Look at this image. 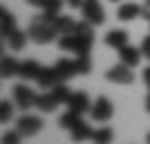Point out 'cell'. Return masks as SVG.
Here are the masks:
<instances>
[{
	"label": "cell",
	"instance_id": "20",
	"mask_svg": "<svg viewBox=\"0 0 150 144\" xmlns=\"http://www.w3.org/2000/svg\"><path fill=\"white\" fill-rule=\"evenodd\" d=\"M27 32H20V29H16L13 34H9V36L5 38L7 43H9V47H11L13 52H20L23 47H25V43H27Z\"/></svg>",
	"mask_w": 150,
	"mask_h": 144
},
{
	"label": "cell",
	"instance_id": "28",
	"mask_svg": "<svg viewBox=\"0 0 150 144\" xmlns=\"http://www.w3.org/2000/svg\"><path fill=\"white\" fill-rule=\"evenodd\" d=\"M141 54H144L146 59H150V36H146L144 43H141Z\"/></svg>",
	"mask_w": 150,
	"mask_h": 144
},
{
	"label": "cell",
	"instance_id": "12",
	"mask_svg": "<svg viewBox=\"0 0 150 144\" xmlns=\"http://www.w3.org/2000/svg\"><path fill=\"white\" fill-rule=\"evenodd\" d=\"M54 27H56L58 36H63V34H74L76 27H79V23H76L72 16H65V14L61 16V14H58L56 20H54Z\"/></svg>",
	"mask_w": 150,
	"mask_h": 144
},
{
	"label": "cell",
	"instance_id": "35",
	"mask_svg": "<svg viewBox=\"0 0 150 144\" xmlns=\"http://www.w3.org/2000/svg\"><path fill=\"white\" fill-rule=\"evenodd\" d=\"M112 2H119V0H112Z\"/></svg>",
	"mask_w": 150,
	"mask_h": 144
},
{
	"label": "cell",
	"instance_id": "6",
	"mask_svg": "<svg viewBox=\"0 0 150 144\" xmlns=\"http://www.w3.org/2000/svg\"><path fill=\"white\" fill-rule=\"evenodd\" d=\"M90 115H92L94 122H108V119H112L114 115V106H112V101L108 99V97H99V99L92 104V108H90Z\"/></svg>",
	"mask_w": 150,
	"mask_h": 144
},
{
	"label": "cell",
	"instance_id": "2",
	"mask_svg": "<svg viewBox=\"0 0 150 144\" xmlns=\"http://www.w3.org/2000/svg\"><path fill=\"white\" fill-rule=\"evenodd\" d=\"M27 36H29V41H34V43L45 45V43H52V41L58 36V32H56V27H54V23H47V20H43L40 16H36V18L31 20V25L27 27Z\"/></svg>",
	"mask_w": 150,
	"mask_h": 144
},
{
	"label": "cell",
	"instance_id": "27",
	"mask_svg": "<svg viewBox=\"0 0 150 144\" xmlns=\"http://www.w3.org/2000/svg\"><path fill=\"white\" fill-rule=\"evenodd\" d=\"M20 138H23V135H20V131L16 128V131H11V133H5L2 142H5V144H18V142H20Z\"/></svg>",
	"mask_w": 150,
	"mask_h": 144
},
{
	"label": "cell",
	"instance_id": "34",
	"mask_svg": "<svg viewBox=\"0 0 150 144\" xmlns=\"http://www.w3.org/2000/svg\"><path fill=\"white\" fill-rule=\"evenodd\" d=\"M148 142H150V133H148Z\"/></svg>",
	"mask_w": 150,
	"mask_h": 144
},
{
	"label": "cell",
	"instance_id": "25",
	"mask_svg": "<svg viewBox=\"0 0 150 144\" xmlns=\"http://www.w3.org/2000/svg\"><path fill=\"white\" fill-rule=\"evenodd\" d=\"M11 117H13L11 104H9V101H2V104H0V122L7 124V122H11Z\"/></svg>",
	"mask_w": 150,
	"mask_h": 144
},
{
	"label": "cell",
	"instance_id": "10",
	"mask_svg": "<svg viewBox=\"0 0 150 144\" xmlns=\"http://www.w3.org/2000/svg\"><path fill=\"white\" fill-rule=\"evenodd\" d=\"M61 106V101L56 99V95L52 92H43V95H38L36 97V108L40 110V113H54L56 108Z\"/></svg>",
	"mask_w": 150,
	"mask_h": 144
},
{
	"label": "cell",
	"instance_id": "13",
	"mask_svg": "<svg viewBox=\"0 0 150 144\" xmlns=\"http://www.w3.org/2000/svg\"><path fill=\"white\" fill-rule=\"evenodd\" d=\"M18 70H20V63L16 61V59L9 57V54H2V59H0V75H2V79L16 77Z\"/></svg>",
	"mask_w": 150,
	"mask_h": 144
},
{
	"label": "cell",
	"instance_id": "26",
	"mask_svg": "<svg viewBox=\"0 0 150 144\" xmlns=\"http://www.w3.org/2000/svg\"><path fill=\"white\" fill-rule=\"evenodd\" d=\"M61 9H63V0H50L43 11L50 14V16H58V14H61Z\"/></svg>",
	"mask_w": 150,
	"mask_h": 144
},
{
	"label": "cell",
	"instance_id": "19",
	"mask_svg": "<svg viewBox=\"0 0 150 144\" xmlns=\"http://www.w3.org/2000/svg\"><path fill=\"white\" fill-rule=\"evenodd\" d=\"M69 135H72V140H74V142H85V140H92L94 131L81 119V122H79L74 128H69Z\"/></svg>",
	"mask_w": 150,
	"mask_h": 144
},
{
	"label": "cell",
	"instance_id": "29",
	"mask_svg": "<svg viewBox=\"0 0 150 144\" xmlns=\"http://www.w3.org/2000/svg\"><path fill=\"white\" fill-rule=\"evenodd\" d=\"M47 2H50V0H27V5L38 7V9H45V7H47Z\"/></svg>",
	"mask_w": 150,
	"mask_h": 144
},
{
	"label": "cell",
	"instance_id": "9",
	"mask_svg": "<svg viewBox=\"0 0 150 144\" xmlns=\"http://www.w3.org/2000/svg\"><path fill=\"white\" fill-rule=\"evenodd\" d=\"M67 108L74 110V113H79V115H83L92 108V101H90L88 92H72V97L67 99Z\"/></svg>",
	"mask_w": 150,
	"mask_h": 144
},
{
	"label": "cell",
	"instance_id": "15",
	"mask_svg": "<svg viewBox=\"0 0 150 144\" xmlns=\"http://www.w3.org/2000/svg\"><path fill=\"white\" fill-rule=\"evenodd\" d=\"M36 83L43 88V90H52V88L58 83V77H56V72H54V68H43L40 75L36 77Z\"/></svg>",
	"mask_w": 150,
	"mask_h": 144
},
{
	"label": "cell",
	"instance_id": "31",
	"mask_svg": "<svg viewBox=\"0 0 150 144\" xmlns=\"http://www.w3.org/2000/svg\"><path fill=\"white\" fill-rule=\"evenodd\" d=\"M72 9H81V5H83V0H65Z\"/></svg>",
	"mask_w": 150,
	"mask_h": 144
},
{
	"label": "cell",
	"instance_id": "7",
	"mask_svg": "<svg viewBox=\"0 0 150 144\" xmlns=\"http://www.w3.org/2000/svg\"><path fill=\"white\" fill-rule=\"evenodd\" d=\"M16 128L20 131L23 138H31V135H36V133L43 128V119L36 117V115H23V117H18V122H16Z\"/></svg>",
	"mask_w": 150,
	"mask_h": 144
},
{
	"label": "cell",
	"instance_id": "22",
	"mask_svg": "<svg viewBox=\"0 0 150 144\" xmlns=\"http://www.w3.org/2000/svg\"><path fill=\"white\" fill-rule=\"evenodd\" d=\"M112 138H114V131L108 128V126H101L99 131H94V135H92V140L96 144H108V142H112Z\"/></svg>",
	"mask_w": 150,
	"mask_h": 144
},
{
	"label": "cell",
	"instance_id": "18",
	"mask_svg": "<svg viewBox=\"0 0 150 144\" xmlns=\"http://www.w3.org/2000/svg\"><path fill=\"white\" fill-rule=\"evenodd\" d=\"M141 16V7L134 5V2H125V5L119 7V11H117V18L123 20V23H128V20H134Z\"/></svg>",
	"mask_w": 150,
	"mask_h": 144
},
{
	"label": "cell",
	"instance_id": "21",
	"mask_svg": "<svg viewBox=\"0 0 150 144\" xmlns=\"http://www.w3.org/2000/svg\"><path fill=\"white\" fill-rule=\"evenodd\" d=\"M79 122H81V115L74 113V110H69V108H67V113H63L61 117H58V126H61V128H65V131L74 128Z\"/></svg>",
	"mask_w": 150,
	"mask_h": 144
},
{
	"label": "cell",
	"instance_id": "17",
	"mask_svg": "<svg viewBox=\"0 0 150 144\" xmlns=\"http://www.w3.org/2000/svg\"><path fill=\"white\" fill-rule=\"evenodd\" d=\"M40 70H43V65H38L36 61H23L20 63V70H18V77L25 79V81H29V79L36 81V77L40 75Z\"/></svg>",
	"mask_w": 150,
	"mask_h": 144
},
{
	"label": "cell",
	"instance_id": "14",
	"mask_svg": "<svg viewBox=\"0 0 150 144\" xmlns=\"http://www.w3.org/2000/svg\"><path fill=\"white\" fill-rule=\"evenodd\" d=\"M105 43L110 47H114V50H121V47L128 45V32L125 29H110L105 34Z\"/></svg>",
	"mask_w": 150,
	"mask_h": 144
},
{
	"label": "cell",
	"instance_id": "30",
	"mask_svg": "<svg viewBox=\"0 0 150 144\" xmlns=\"http://www.w3.org/2000/svg\"><path fill=\"white\" fill-rule=\"evenodd\" d=\"M141 16L150 20V0H144V5H141Z\"/></svg>",
	"mask_w": 150,
	"mask_h": 144
},
{
	"label": "cell",
	"instance_id": "33",
	"mask_svg": "<svg viewBox=\"0 0 150 144\" xmlns=\"http://www.w3.org/2000/svg\"><path fill=\"white\" fill-rule=\"evenodd\" d=\"M146 110L150 113V95H148V99H146Z\"/></svg>",
	"mask_w": 150,
	"mask_h": 144
},
{
	"label": "cell",
	"instance_id": "11",
	"mask_svg": "<svg viewBox=\"0 0 150 144\" xmlns=\"http://www.w3.org/2000/svg\"><path fill=\"white\" fill-rule=\"evenodd\" d=\"M141 47H132V45H125V47H121L119 50V59L125 63V65H130V68H134V65H139V61H141Z\"/></svg>",
	"mask_w": 150,
	"mask_h": 144
},
{
	"label": "cell",
	"instance_id": "3",
	"mask_svg": "<svg viewBox=\"0 0 150 144\" xmlns=\"http://www.w3.org/2000/svg\"><path fill=\"white\" fill-rule=\"evenodd\" d=\"M81 14H83V20L92 23L94 27L105 23V11H103V7H101L99 0H83Z\"/></svg>",
	"mask_w": 150,
	"mask_h": 144
},
{
	"label": "cell",
	"instance_id": "23",
	"mask_svg": "<svg viewBox=\"0 0 150 144\" xmlns=\"http://www.w3.org/2000/svg\"><path fill=\"white\" fill-rule=\"evenodd\" d=\"M52 92L56 95V99L61 101V104H67V99L72 97V92H69V88L65 86V81H58L56 86L52 88Z\"/></svg>",
	"mask_w": 150,
	"mask_h": 144
},
{
	"label": "cell",
	"instance_id": "16",
	"mask_svg": "<svg viewBox=\"0 0 150 144\" xmlns=\"http://www.w3.org/2000/svg\"><path fill=\"white\" fill-rule=\"evenodd\" d=\"M0 32H2V38H7L9 34L16 32V18H13L11 11H7L5 7L0 9Z\"/></svg>",
	"mask_w": 150,
	"mask_h": 144
},
{
	"label": "cell",
	"instance_id": "1",
	"mask_svg": "<svg viewBox=\"0 0 150 144\" xmlns=\"http://www.w3.org/2000/svg\"><path fill=\"white\" fill-rule=\"evenodd\" d=\"M92 23L81 20L74 34H63L58 38V47L63 52H74V54H90L94 45V29Z\"/></svg>",
	"mask_w": 150,
	"mask_h": 144
},
{
	"label": "cell",
	"instance_id": "5",
	"mask_svg": "<svg viewBox=\"0 0 150 144\" xmlns=\"http://www.w3.org/2000/svg\"><path fill=\"white\" fill-rule=\"evenodd\" d=\"M36 97L38 95L31 90L29 86L25 83H18V86H13V101H16V106L27 110V108H34L36 106Z\"/></svg>",
	"mask_w": 150,
	"mask_h": 144
},
{
	"label": "cell",
	"instance_id": "32",
	"mask_svg": "<svg viewBox=\"0 0 150 144\" xmlns=\"http://www.w3.org/2000/svg\"><path fill=\"white\" fill-rule=\"evenodd\" d=\"M144 81H146V83L150 86V65H148V68L144 70Z\"/></svg>",
	"mask_w": 150,
	"mask_h": 144
},
{
	"label": "cell",
	"instance_id": "24",
	"mask_svg": "<svg viewBox=\"0 0 150 144\" xmlns=\"http://www.w3.org/2000/svg\"><path fill=\"white\" fill-rule=\"evenodd\" d=\"M76 70H79V75H90V70H92V61H90L88 54H76Z\"/></svg>",
	"mask_w": 150,
	"mask_h": 144
},
{
	"label": "cell",
	"instance_id": "8",
	"mask_svg": "<svg viewBox=\"0 0 150 144\" xmlns=\"http://www.w3.org/2000/svg\"><path fill=\"white\" fill-rule=\"evenodd\" d=\"M54 72H56L58 81H67V79H72V77L79 75V70H76V61L74 59H58L54 65Z\"/></svg>",
	"mask_w": 150,
	"mask_h": 144
},
{
	"label": "cell",
	"instance_id": "4",
	"mask_svg": "<svg viewBox=\"0 0 150 144\" xmlns=\"http://www.w3.org/2000/svg\"><path fill=\"white\" fill-rule=\"evenodd\" d=\"M105 77H108V81L119 83V86H130V83L134 81V72H132V68H130V65H125L123 61H121L119 65L110 68L105 72Z\"/></svg>",
	"mask_w": 150,
	"mask_h": 144
}]
</instances>
